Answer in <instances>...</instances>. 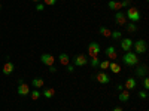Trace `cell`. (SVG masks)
<instances>
[{
	"instance_id": "obj_1",
	"label": "cell",
	"mask_w": 149,
	"mask_h": 111,
	"mask_svg": "<svg viewBox=\"0 0 149 111\" xmlns=\"http://www.w3.org/2000/svg\"><path fill=\"white\" fill-rule=\"evenodd\" d=\"M122 61H124V64H127L130 67H136L139 64V56L134 52H125V55L122 56Z\"/></svg>"
},
{
	"instance_id": "obj_2",
	"label": "cell",
	"mask_w": 149,
	"mask_h": 111,
	"mask_svg": "<svg viewBox=\"0 0 149 111\" xmlns=\"http://www.w3.org/2000/svg\"><path fill=\"white\" fill-rule=\"evenodd\" d=\"M125 16H127V19H130L131 22L136 24L137 21H140V10L137 8H128Z\"/></svg>"
},
{
	"instance_id": "obj_3",
	"label": "cell",
	"mask_w": 149,
	"mask_h": 111,
	"mask_svg": "<svg viewBox=\"0 0 149 111\" xmlns=\"http://www.w3.org/2000/svg\"><path fill=\"white\" fill-rule=\"evenodd\" d=\"M133 47H134V53H145L146 51H148V45H146V42L145 40H137L136 43H133Z\"/></svg>"
},
{
	"instance_id": "obj_4",
	"label": "cell",
	"mask_w": 149,
	"mask_h": 111,
	"mask_svg": "<svg viewBox=\"0 0 149 111\" xmlns=\"http://www.w3.org/2000/svg\"><path fill=\"white\" fill-rule=\"evenodd\" d=\"M100 52H102V49H100V45H98L97 42L90 43V46H88V55H90L91 58L98 56V55H100Z\"/></svg>"
},
{
	"instance_id": "obj_5",
	"label": "cell",
	"mask_w": 149,
	"mask_h": 111,
	"mask_svg": "<svg viewBox=\"0 0 149 111\" xmlns=\"http://www.w3.org/2000/svg\"><path fill=\"white\" fill-rule=\"evenodd\" d=\"M40 61L45 64V65H48V67H52L54 65V62H55V56H52L51 53H43L42 56H40Z\"/></svg>"
},
{
	"instance_id": "obj_6",
	"label": "cell",
	"mask_w": 149,
	"mask_h": 111,
	"mask_svg": "<svg viewBox=\"0 0 149 111\" xmlns=\"http://www.w3.org/2000/svg\"><path fill=\"white\" fill-rule=\"evenodd\" d=\"M73 62H74V65H76V67H84V65L88 64V58L81 53V55H76V56H74Z\"/></svg>"
},
{
	"instance_id": "obj_7",
	"label": "cell",
	"mask_w": 149,
	"mask_h": 111,
	"mask_svg": "<svg viewBox=\"0 0 149 111\" xmlns=\"http://www.w3.org/2000/svg\"><path fill=\"white\" fill-rule=\"evenodd\" d=\"M115 22L118 24V25H125V24H127V16H125V14H124V12H121V10H118L116 15H115Z\"/></svg>"
},
{
	"instance_id": "obj_8",
	"label": "cell",
	"mask_w": 149,
	"mask_h": 111,
	"mask_svg": "<svg viewBox=\"0 0 149 111\" xmlns=\"http://www.w3.org/2000/svg\"><path fill=\"white\" fill-rule=\"evenodd\" d=\"M133 40L131 39H128V37H127V39H122L121 40V49H122V51H125V52H130V49L133 47Z\"/></svg>"
},
{
	"instance_id": "obj_9",
	"label": "cell",
	"mask_w": 149,
	"mask_h": 111,
	"mask_svg": "<svg viewBox=\"0 0 149 111\" xmlns=\"http://www.w3.org/2000/svg\"><path fill=\"white\" fill-rule=\"evenodd\" d=\"M29 93H30V86H29L27 83H19V84H18V95L26 96V95H29Z\"/></svg>"
},
{
	"instance_id": "obj_10",
	"label": "cell",
	"mask_w": 149,
	"mask_h": 111,
	"mask_svg": "<svg viewBox=\"0 0 149 111\" xmlns=\"http://www.w3.org/2000/svg\"><path fill=\"white\" fill-rule=\"evenodd\" d=\"M95 79H97V82L98 83H102V84H107L109 82H110V79H109V76L104 73V71H102V73H98L97 76H95Z\"/></svg>"
},
{
	"instance_id": "obj_11",
	"label": "cell",
	"mask_w": 149,
	"mask_h": 111,
	"mask_svg": "<svg viewBox=\"0 0 149 111\" xmlns=\"http://www.w3.org/2000/svg\"><path fill=\"white\" fill-rule=\"evenodd\" d=\"M14 70H15V65L8 61V62L3 65V70H2V71H3V74H5V76H9V74H12V73H14Z\"/></svg>"
},
{
	"instance_id": "obj_12",
	"label": "cell",
	"mask_w": 149,
	"mask_h": 111,
	"mask_svg": "<svg viewBox=\"0 0 149 111\" xmlns=\"http://www.w3.org/2000/svg\"><path fill=\"white\" fill-rule=\"evenodd\" d=\"M106 56L109 58V59H116V56H118V53H116V49L113 47V46H109L107 49H106Z\"/></svg>"
},
{
	"instance_id": "obj_13",
	"label": "cell",
	"mask_w": 149,
	"mask_h": 111,
	"mask_svg": "<svg viewBox=\"0 0 149 111\" xmlns=\"http://www.w3.org/2000/svg\"><path fill=\"white\" fill-rule=\"evenodd\" d=\"M58 59H60V64L64 65V67H67L70 64V59H69V55L67 53H60L58 55Z\"/></svg>"
},
{
	"instance_id": "obj_14",
	"label": "cell",
	"mask_w": 149,
	"mask_h": 111,
	"mask_svg": "<svg viewBox=\"0 0 149 111\" xmlns=\"http://www.w3.org/2000/svg\"><path fill=\"white\" fill-rule=\"evenodd\" d=\"M148 67L146 65H139L137 67V70H136V74H137V76H140V77H143V76H146L148 74Z\"/></svg>"
},
{
	"instance_id": "obj_15",
	"label": "cell",
	"mask_w": 149,
	"mask_h": 111,
	"mask_svg": "<svg viewBox=\"0 0 149 111\" xmlns=\"http://www.w3.org/2000/svg\"><path fill=\"white\" fill-rule=\"evenodd\" d=\"M136 84H137V83H136V80H134L133 77H130V79L125 80V89H127V90H131V89L136 88Z\"/></svg>"
},
{
	"instance_id": "obj_16",
	"label": "cell",
	"mask_w": 149,
	"mask_h": 111,
	"mask_svg": "<svg viewBox=\"0 0 149 111\" xmlns=\"http://www.w3.org/2000/svg\"><path fill=\"white\" fill-rule=\"evenodd\" d=\"M119 101H122V102H127L128 99H130V92L125 89V90H121V93H119Z\"/></svg>"
},
{
	"instance_id": "obj_17",
	"label": "cell",
	"mask_w": 149,
	"mask_h": 111,
	"mask_svg": "<svg viewBox=\"0 0 149 111\" xmlns=\"http://www.w3.org/2000/svg\"><path fill=\"white\" fill-rule=\"evenodd\" d=\"M31 83H33V86H34L36 89H40L42 86L45 84L43 79H40V77H36V79H33V80H31Z\"/></svg>"
},
{
	"instance_id": "obj_18",
	"label": "cell",
	"mask_w": 149,
	"mask_h": 111,
	"mask_svg": "<svg viewBox=\"0 0 149 111\" xmlns=\"http://www.w3.org/2000/svg\"><path fill=\"white\" fill-rule=\"evenodd\" d=\"M107 6H109L110 9H115V10H116V9H118V10H119V9H122L121 2H113V0H110V2L107 3Z\"/></svg>"
},
{
	"instance_id": "obj_19",
	"label": "cell",
	"mask_w": 149,
	"mask_h": 111,
	"mask_svg": "<svg viewBox=\"0 0 149 111\" xmlns=\"http://www.w3.org/2000/svg\"><path fill=\"white\" fill-rule=\"evenodd\" d=\"M29 95H30V98H31L33 101H37V99H39V98H40L42 92H40L39 89H34V90H33V92H30Z\"/></svg>"
},
{
	"instance_id": "obj_20",
	"label": "cell",
	"mask_w": 149,
	"mask_h": 111,
	"mask_svg": "<svg viewBox=\"0 0 149 111\" xmlns=\"http://www.w3.org/2000/svg\"><path fill=\"white\" fill-rule=\"evenodd\" d=\"M109 68L112 70V73H115V74H119L121 73V65H118L116 62H110L109 64Z\"/></svg>"
},
{
	"instance_id": "obj_21",
	"label": "cell",
	"mask_w": 149,
	"mask_h": 111,
	"mask_svg": "<svg viewBox=\"0 0 149 111\" xmlns=\"http://www.w3.org/2000/svg\"><path fill=\"white\" fill-rule=\"evenodd\" d=\"M42 93H43V96H45V98H48V99H49V98H52V96L55 95V90H54L52 88H48V89H45Z\"/></svg>"
},
{
	"instance_id": "obj_22",
	"label": "cell",
	"mask_w": 149,
	"mask_h": 111,
	"mask_svg": "<svg viewBox=\"0 0 149 111\" xmlns=\"http://www.w3.org/2000/svg\"><path fill=\"white\" fill-rule=\"evenodd\" d=\"M125 28L128 33H134V31H137V27H136V24L134 22H130V24H125Z\"/></svg>"
},
{
	"instance_id": "obj_23",
	"label": "cell",
	"mask_w": 149,
	"mask_h": 111,
	"mask_svg": "<svg viewBox=\"0 0 149 111\" xmlns=\"http://www.w3.org/2000/svg\"><path fill=\"white\" fill-rule=\"evenodd\" d=\"M100 34H102L103 37H110L112 31H110L109 28H106V27H100Z\"/></svg>"
},
{
	"instance_id": "obj_24",
	"label": "cell",
	"mask_w": 149,
	"mask_h": 111,
	"mask_svg": "<svg viewBox=\"0 0 149 111\" xmlns=\"http://www.w3.org/2000/svg\"><path fill=\"white\" fill-rule=\"evenodd\" d=\"M110 37H112V39H121V37H122V33L121 31H118V30H115V31H112V34H110Z\"/></svg>"
},
{
	"instance_id": "obj_25",
	"label": "cell",
	"mask_w": 149,
	"mask_h": 111,
	"mask_svg": "<svg viewBox=\"0 0 149 111\" xmlns=\"http://www.w3.org/2000/svg\"><path fill=\"white\" fill-rule=\"evenodd\" d=\"M98 64H100V61H98V56H94V58H91V67H93V68L98 67Z\"/></svg>"
},
{
	"instance_id": "obj_26",
	"label": "cell",
	"mask_w": 149,
	"mask_h": 111,
	"mask_svg": "<svg viewBox=\"0 0 149 111\" xmlns=\"http://www.w3.org/2000/svg\"><path fill=\"white\" fill-rule=\"evenodd\" d=\"M109 64H110L109 61H102V62L98 64V67H100V68L104 71V70H107V68H109Z\"/></svg>"
},
{
	"instance_id": "obj_27",
	"label": "cell",
	"mask_w": 149,
	"mask_h": 111,
	"mask_svg": "<svg viewBox=\"0 0 149 111\" xmlns=\"http://www.w3.org/2000/svg\"><path fill=\"white\" fill-rule=\"evenodd\" d=\"M121 5H122V9H127V8H130V5H131V0H122Z\"/></svg>"
},
{
	"instance_id": "obj_28",
	"label": "cell",
	"mask_w": 149,
	"mask_h": 111,
	"mask_svg": "<svg viewBox=\"0 0 149 111\" xmlns=\"http://www.w3.org/2000/svg\"><path fill=\"white\" fill-rule=\"evenodd\" d=\"M57 3V0H43V5H48V6H54Z\"/></svg>"
},
{
	"instance_id": "obj_29",
	"label": "cell",
	"mask_w": 149,
	"mask_h": 111,
	"mask_svg": "<svg viewBox=\"0 0 149 111\" xmlns=\"http://www.w3.org/2000/svg\"><path fill=\"white\" fill-rule=\"evenodd\" d=\"M43 9H45V5L43 3H37V6H36V10L37 12H42Z\"/></svg>"
},
{
	"instance_id": "obj_30",
	"label": "cell",
	"mask_w": 149,
	"mask_h": 111,
	"mask_svg": "<svg viewBox=\"0 0 149 111\" xmlns=\"http://www.w3.org/2000/svg\"><path fill=\"white\" fill-rule=\"evenodd\" d=\"M143 86H145V89H146V90L149 89V79H148V77L143 79Z\"/></svg>"
},
{
	"instance_id": "obj_31",
	"label": "cell",
	"mask_w": 149,
	"mask_h": 111,
	"mask_svg": "<svg viewBox=\"0 0 149 111\" xmlns=\"http://www.w3.org/2000/svg\"><path fill=\"white\" fill-rule=\"evenodd\" d=\"M139 98H142V99H146L148 93H146V92H139Z\"/></svg>"
},
{
	"instance_id": "obj_32",
	"label": "cell",
	"mask_w": 149,
	"mask_h": 111,
	"mask_svg": "<svg viewBox=\"0 0 149 111\" xmlns=\"http://www.w3.org/2000/svg\"><path fill=\"white\" fill-rule=\"evenodd\" d=\"M67 71H69V73H73V71H74V67L69 64V65H67Z\"/></svg>"
},
{
	"instance_id": "obj_33",
	"label": "cell",
	"mask_w": 149,
	"mask_h": 111,
	"mask_svg": "<svg viewBox=\"0 0 149 111\" xmlns=\"http://www.w3.org/2000/svg\"><path fill=\"white\" fill-rule=\"evenodd\" d=\"M116 89L121 92V90H124V86H122V84H118V86H116Z\"/></svg>"
},
{
	"instance_id": "obj_34",
	"label": "cell",
	"mask_w": 149,
	"mask_h": 111,
	"mask_svg": "<svg viewBox=\"0 0 149 111\" xmlns=\"http://www.w3.org/2000/svg\"><path fill=\"white\" fill-rule=\"evenodd\" d=\"M113 111H124V110H122L121 107H115V108H113Z\"/></svg>"
},
{
	"instance_id": "obj_35",
	"label": "cell",
	"mask_w": 149,
	"mask_h": 111,
	"mask_svg": "<svg viewBox=\"0 0 149 111\" xmlns=\"http://www.w3.org/2000/svg\"><path fill=\"white\" fill-rule=\"evenodd\" d=\"M33 2H36V3H37V2H40V0H33Z\"/></svg>"
},
{
	"instance_id": "obj_36",
	"label": "cell",
	"mask_w": 149,
	"mask_h": 111,
	"mask_svg": "<svg viewBox=\"0 0 149 111\" xmlns=\"http://www.w3.org/2000/svg\"><path fill=\"white\" fill-rule=\"evenodd\" d=\"M0 10H2V5H0Z\"/></svg>"
}]
</instances>
